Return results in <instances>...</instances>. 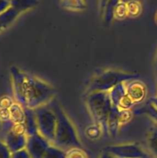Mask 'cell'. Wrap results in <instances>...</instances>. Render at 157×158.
I'll return each instance as SVG.
<instances>
[{
	"label": "cell",
	"mask_w": 157,
	"mask_h": 158,
	"mask_svg": "<svg viewBox=\"0 0 157 158\" xmlns=\"http://www.w3.org/2000/svg\"><path fill=\"white\" fill-rule=\"evenodd\" d=\"M14 96L24 108L35 110L52 101L55 90L44 80L21 70L16 66L10 69Z\"/></svg>",
	"instance_id": "obj_1"
},
{
	"label": "cell",
	"mask_w": 157,
	"mask_h": 158,
	"mask_svg": "<svg viewBox=\"0 0 157 158\" xmlns=\"http://www.w3.org/2000/svg\"><path fill=\"white\" fill-rule=\"evenodd\" d=\"M49 106L56 116L55 138L52 145L66 152L74 148H83L73 124L62 106L55 101H51Z\"/></svg>",
	"instance_id": "obj_2"
},
{
	"label": "cell",
	"mask_w": 157,
	"mask_h": 158,
	"mask_svg": "<svg viewBox=\"0 0 157 158\" xmlns=\"http://www.w3.org/2000/svg\"><path fill=\"white\" fill-rule=\"evenodd\" d=\"M139 75L115 69H109L97 74L89 82L88 94L94 92H109L114 86L122 83L138 80Z\"/></svg>",
	"instance_id": "obj_3"
},
{
	"label": "cell",
	"mask_w": 157,
	"mask_h": 158,
	"mask_svg": "<svg viewBox=\"0 0 157 158\" xmlns=\"http://www.w3.org/2000/svg\"><path fill=\"white\" fill-rule=\"evenodd\" d=\"M86 103L95 123L105 133L108 134L107 122L112 108L109 93L94 92L89 94L86 99Z\"/></svg>",
	"instance_id": "obj_4"
},
{
	"label": "cell",
	"mask_w": 157,
	"mask_h": 158,
	"mask_svg": "<svg viewBox=\"0 0 157 158\" xmlns=\"http://www.w3.org/2000/svg\"><path fill=\"white\" fill-rule=\"evenodd\" d=\"M36 120L37 130L40 135L52 144L55 138L56 127V116L49 104L34 110Z\"/></svg>",
	"instance_id": "obj_5"
},
{
	"label": "cell",
	"mask_w": 157,
	"mask_h": 158,
	"mask_svg": "<svg viewBox=\"0 0 157 158\" xmlns=\"http://www.w3.org/2000/svg\"><path fill=\"white\" fill-rule=\"evenodd\" d=\"M27 138L24 124H14L13 127L7 133L3 134L0 139L6 143L12 154L26 148Z\"/></svg>",
	"instance_id": "obj_6"
},
{
	"label": "cell",
	"mask_w": 157,
	"mask_h": 158,
	"mask_svg": "<svg viewBox=\"0 0 157 158\" xmlns=\"http://www.w3.org/2000/svg\"><path fill=\"white\" fill-rule=\"evenodd\" d=\"M105 151L115 158H146V155L139 146L134 143L108 146Z\"/></svg>",
	"instance_id": "obj_7"
},
{
	"label": "cell",
	"mask_w": 157,
	"mask_h": 158,
	"mask_svg": "<svg viewBox=\"0 0 157 158\" xmlns=\"http://www.w3.org/2000/svg\"><path fill=\"white\" fill-rule=\"evenodd\" d=\"M125 83H119L109 91L112 106L121 111L130 110L134 106L132 100L128 97Z\"/></svg>",
	"instance_id": "obj_8"
},
{
	"label": "cell",
	"mask_w": 157,
	"mask_h": 158,
	"mask_svg": "<svg viewBox=\"0 0 157 158\" xmlns=\"http://www.w3.org/2000/svg\"><path fill=\"white\" fill-rule=\"evenodd\" d=\"M51 143L38 133L27 138L26 149L31 158H42Z\"/></svg>",
	"instance_id": "obj_9"
},
{
	"label": "cell",
	"mask_w": 157,
	"mask_h": 158,
	"mask_svg": "<svg viewBox=\"0 0 157 158\" xmlns=\"http://www.w3.org/2000/svg\"><path fill=\"white\" fill-rule=\"evenodd\" d=\"M126 93L133 104L140 103L146 96V87L143 82L138 80L126 82Z\"/></svg>",
	"instance_id": "obj_10"
},
{
	"label": "cell",
	"mask_w": 157,
	"mask_h": 158,
	"mask_svg": "<svg viewBox=\"0 0 157 158\" xmlns=\"http://www.w3.org/2000/svg\"><path fill=\"white\" fill-rule=\"evenodd\" d=\"M25 110V121L24 127L27 137L34 135L38 133L35 120V116L34 110L29 108H24Z\"/></svg>",
	"instance_id": "obj_11"
},
{
	"label": "cell",
	"mask_w": 157,
	"mask_h": 158,
	"mask_svg": "<svg viewBox=\"0 0 157 158\" xmlns=\"http://www.w3.org/2000/svg\"><path fill=\"white\" fill-rule=\"evenodd\" d=\"M9 118L14 124H24V107L19 103H13L9 108Z\"/></svg>",
	"instance_id": "obj_12"
},
{
	"label": "cell",
	"mask_w": 157,
	"mask_h": 158,
	"mask_svg": "<svg viewBox=\"0 0 157 158\" xmlns=\"http://www.w3.org/2000/svg\"><path fill=\"white\" fill-rule=\"evenodd\" d=\"M19 14L20 12L12 6L8 8L2 13L0 14V24H1L2 29H4L9 27L18 18Z\"/></svg>",
	"instance_id": "obj_13"
},
{
	"label": "cell",
	"mask_w": 157,
	"mask_h": 158,
	"mask_svg": "<svg viewBox=\"0 0 157 158\" xmlns=\"http://www.w3.org/2000/svg\"><path fill=\"white\" fill-rule=\"evenodd\" d=\"M119 2L120 0H108L103 11L102 12L103 15V20L106 24L109 25L112 23L114 19V13L116 6Z\"/></svg>",
	"instance_id": "obj_14"
},
{
	"label": "cell",
	"mask_w": 157,
	"mask_h": 158,
	"mask_svg": "<svg viewBox=\"0 0 157 158\" xmlns=\"http://www.w3.org/2000/svg\"><path fill=\"white\" fill-rule=\"evenodd\" d=\"M38 3V0H10V6L20 13L35 7Z\"/></svg>",
	"instance_id": "obj_15"
},
{
	"label": "cell",
	"mask_w": 157,
	"mask_h": 158,
	"mask_svg": "<svg viewBox=\"0 0 157 158\" xmlns=\"http://www.w3.org/2000/svg\"><path fill=\"white\" fill-rule=\"evenodd\" d=\"M62 6L70 11H83L86 9L85 0H60Z\"/></svg>",
	"instance_id": "obj_16"
},
{
	"label": "cell",
	"mask_w": 157,
	"mask_h": 158,
	"mask_svg": "<svg viewBox=\"0 0 157 158\" xmlns=\"http://www.w3.org/2000/svg\"><path fill=\"white\" fill-rule=\"evenodd\" d=\"M149 149L157 157V124H154L149 130L147 137Z\"/></svg>",
	"instance_id": "obj_17"
},
{
	"label": "cell",
	"mask_w": 157,
	"mask_h": 158,
	"mask_svg": "<svg viewBox=\"0 0 157 158\" xmlns=\"http://www.w3.org/2000/svg\"><path fill=\"white\" fill-rule=\"evenodd\" d=\"M66 152L51 144L46 150L42 158H66Z\"/></svg>",
	"instance_id": "obj_18"
},
{
	"label": "cell",
	"mask_w": 157,
	"mask_h": 158,
	"mask_svg": "<svg viewBox=\"0 0 157 158\" xmlns=\"http://www.w3.org/2000/svg\"><path fill=\"white\" fill-rule=\"evenodd\" d=\"M139 111H138L139 114H146L148 116L151 117L152 119V120L154 121V123L155 124H157V110L152 105V103L150 102H148L147 104L145 106L142 107L141 109L139 110Z\"/></svg>",
	"instance_id": "obj_19"
},
{
	"label": "cell",
	"mask_w": 157,
	"mask_h": 158,
	"mask_svg": "<svg viewBox=\"0 0 157 158\" xmlns=\"http://www.w3.org/2000/svg\"><path fill=\"white\" fill-rule=\"evenodd\" d=\"M128 15V11H127V6L126 3H123L120 2L116 6V9L115 10V13H114V18L117 19H123L126 18Z\"/></svg>",
	"instance_id": "obj_20"
},
{
	"label": "cell",
	"mask_w": 157,
	"mask_h": 158,
	"mask_svg": "<svg viewBox=\"0 0 157 158\" xmlns=\"http://www.w3.org/2000/svg\"><path fill=\"white\" fill-rule=\"evenodd\" d=\"M127 6L128 15L135 16L140 13L141 11V5L139 4V1H133L126 4Z\"/></svg>",
	"instance_id": "obj_21"
},
{
	"label": "cell",
	"mask_w": 157,
	"mask_h": 158,
	"mask_svg": "<svg viewBox=\"0 0 157 158\" xmlns=\"http://www.w3.org/2000/svg\"><path fill=\"white\" fill-rule=\"evenodd\" d=\"M66 158H88V156L83 148H74L66 151Z\"/></svg>",
	"instance_id": "obj_22"
},
{
	"label": "cell",
	"mask_w": 157,
	"mask_h": 158,
	"mask_svg": "<svg viewBox=\"0 0 157 158\" xmlns=\"http://www.w3.org/2000/svg\"><path fill=\"white\" fill-rule=\"evenodd\" d=\"M12 153L7 148L6 143L0 139V158H11Z\"/></svg>",
	"instance_id": "obj_23"
},
{
	"label": "cell",
	"mask_w": 157,
	"mask_h": 158,
	"mask_svg": "<svg viewBox=\"0 0 157 158\" xmlns=\"http://www.w3.org/2000/svg\"><path fill=\"white\" fill-rule=\"evenodd\" d=\"M11 158H31L29 156V153L26 151V149L21 150V151H18L17 152L12 153Z\"/></svg>",
	"instance_id": "obj_24"
},
{
	"label": "cell",
	"mask_w": 157,
	"mask_h": 158,
	"mask_svg": "<svg viewBox=\"0 0 157 158\" xmlns=\"http://www.w3.org/2000/svg\"><path fill=\"white\" fill-rule=\"evenodd\" d=\"M10 7V0H0V14Z\"/></svg>",
	"instance_id": "obj_25"
},
{
	"label": "cell",
	"mask_w": 157,
	"mask_h": 158,
	"mask_svg": "<svg viewBox=\"0 0 157 158\" xmlns=\"http://www.w3.org/2000/svg\"><path fill=\"white\" fill-rule=\"evenodd\" d=\"M99 158H115L114 156H112V154H110L109 153L106 152V151H104L101 155L99 156Z\"/></svg>",
	"instance_id": "obj_26"
},
{
	"label": "cell",
	"mask_w": 157,
	"mask_h": 158,
	"mask_svg": "<svg viewBox=\"0 0 157 158\" xmlns=\"http://www.w3.org/2000/svg\"><path fill=\"white\" fill-rule=\"evenodd\" d=\"M149 102H150V103H152V106H153L157 110V97L150 99V100H149Z\"/></svg>",
	"instance_id": "obj_27"
},
{
	"label": "cell",
	"mask_w": 157,
	"mask_h": 158,
	"mask_svg": "<svg viewBox=\"0 0 157 158\" xmlns=\"http://www.w3.org/2000/svg\"><path fill=\"white\" fill-rule=\"evenodd\" d=\"M108 2V0H100L99 1V3H100V9H101V11L103 12V9H104L105 6H106V2Z\"/></svg>",
	"instance_id": "obj_28"
},
{
	"label": "cell",
	"mask_w": 157,
	"mask_h": 158,
	"mask_svg": "<svg viewBox=\"0 0 157 158\" xmlns=\"http://www.w3.org/2000/svg\"><path fill=\"white\" fill-rule=\"evenodd\" d=\"M133 1H139V0H120V2H123V3H126V4H127V3L131 2H133Z\"/></svg>",
	"instance_id": "obj_29"
},
{
	"label": "cell",
	"mask_w": 157,
	"mask_h": 158,
	"mask_svg": "<svg viewBox=\"0 0 157 158\" xmlns=\"http://www.w3.org/2000/svg\"><path fill=\"white\" fill-rule=\"evenodd\" d=\"M1 127H2V120L0 119V129H1Z\"/></svg>",
	"instance_id": "obj_30"
},
{
	"label": "cell",
	"mask_w": 157,
	"mask_h": 158,
	"mask_svg": "<svg viewBox=\"0 0 157 158\" xmlns=\"http://www.w3.org/2000/svg\"><path fill=\"white\" fill-rule=\"evenodd\" d=\"M2 26H1V24H0V31H2Z\"/></svg>",
	"instance_id": "obj_31"
}]
</instances>
